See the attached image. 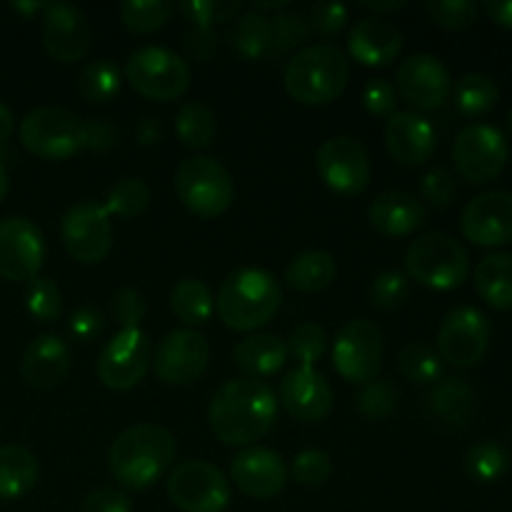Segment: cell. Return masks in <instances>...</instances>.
Wrapping results in <instances>:
<instances>
[{
	"label": "cell",
	"mask_w": 512,
	"mask_h": 512,
	"mask_svg": "<svg viewBox=\"0 0 512 512\" xmlns=\"http://www.w3.org/2000/svg\"><path fill=\"white\" fill-rule=\"evenodd\" d=\"M278 420V398L265 380L235 378L220 385L208 408V423L225 445H253Z\"/></svg>",
	"instance_id": "obj_1"
},
{
	"label": "cell",
	"mask_w": 512,
	"mask_h": 512,
	"mask_svg": "<svg viewBox=\"0 0 512 512\" xmlns=\"http://www.w3.org/2000/svg\"><path fill=\"white\" fill-rule=\"evenodd\" d=\"M175 450L178 445L170 430L153 423L133 425L110 445V475L125 490H145L168 473L175 460Z\"/></svg>",
	"instance_id": "obj_2"
},
{
	"label": "cell",
	"mask_w": 512,
	"mask_h": 512,
	"mask_svg": "<svg viewBox=\"0 0 512 512\" xmlns=\"http://www.w3.org/2000/svg\"><path fill=\"white\" fill-rule=\"evenodd\" d=\"M280 303L283 290L275 275L260 268H243L223 280L215 298V310L225 328L253 333L275 318Z\"/></svg>",
	"instance_id": "obj_3"
},
{
	"label": "cell",
	"mask_w": 512,
	"mask_h": 512,
	"mask_svg": "<svg viewBox=\"0 0 512 512\" xmlns=\"http://www.w3.org/2000/svg\"><path fill=\"white\" fill-rule=\"evenodd\" d=\"M283 80L295 103L330 105L348 88L350 60L330 43L308 45L288 60Z\"/></svg>",
	"instance_id": "obj_4"
},
{
	"label": "cell",
	"mask_w": 512,
	"mask_h": 512,
	"mask_svg": "<svg viewBox=\"0 0 512 512\" xmlns=\"http://www.w3.org/2000/svg\"><path fill=\"white\" fill-rule=\"evenodd\" d=\"M173 188L180 203L205 220L228 213L235 200L233 175L220 160L208 155L183 160L175 170Z\"/></svg>",
	"instance_id": "obj_5"
},
{
	"label": "cell",
	"mask_w": 512,
	"mask_h": 512,
	"mask_svg": "<svg viewBox=\"0 0 512 512\" xmlns=\"http://www.w3.org/2000/svg\"><path fill=\"white\" fill-rule=\"evenodd\" d=\"M408 278L433 290H455L468 280L470 258L463 245L448 233H425L405 250Z\"/></svg>",
	"instance_id": "obj_6"
},
{
	"label": "cell",
	"mask_w": 512,
	"mask_h": 512,
	"mask_svg": "<svg viewBox=\"0 0 512 512\" xmlns=\"http://www.w3.org/2000/svg\"><path fill=\"white\" fill-rule=\"evenodd\" d=\"M18 135L30 155L60 163L85 148V120L68 108L40 105L25 113Z\"/></svg>",
	"instance_id": "obj_7"
},
{
	"label": "cell",
	"mask_w": 512,
	"mask_h": 512,
	"mask_svg": "<svg viewBox=\"0 0 512 512\" xmlns=\"http://www.w3.org/2000/svg\"><path fill=\"white\" fill-rule=\"evenodd\" d=\"M125 78L133 85L135 93L148 100H175L183 98L190 88V65L183 55L168 48H140L130 53L125 63Z\"/></svg>",
	"instance_id": "obj_8"
},
{
	"label": "cell",
	"mask_w": 512,
	"mask_h": 512,
	"mask_svg": "<svg viewBox=\"0 0 512 512\" xmlns=\"http://www.w3.org/2000/svg\"><path fill=\"white\" fill-rule=\"evenodd\" d=\"M150 368H153V345L148 335L140 328H125L100 350L95 373L108 390L128 393L143 383Z\"/></svg>",
	"instance_id": "obj_9"
},
{
	"label": "cell",
	"mask_w": 512,
	"mask_h": 512,
	"mask_svg": "<svg viewBox=\"0 0 512 512\" xmlns=\"http://www.w3.org/2000/svg\"><path fill=\"white\" fill-rule=\"evenodd\" d=\"M508 140L495 125L473 123L458 133L453 143V163L460 178L470 185H485L500 178L508 165Z\"/></svg>",
	"instance_id": "obj_10"
},
{
	"label": "cell",
	"mask_w": 512,
	"mask_h": 512,
	"mask_svg": "<svg viewBox=\"0 0 512 512\" xmlns=\"http://www.w3.org/2000/svg\"><path fill=\"white\" fill-rule=\"evenodd\" d=\"M385 340L378 325L368 318L350 320L340 328L333 345V368L353 385H368L383 368Z\"/></svg>",
	"instance_id": "obj_11"
},
{
	"label": "cell",
	"mask_w": 512,
	"mask_h": 512,
	"mask_svg": "<svg viewBox=\"0 0 512 512\" xmlns=\"http://www.w3.org/2000/svg\"><path fill=\"white\" fill-rule=\"evenodd\" d=\"M168 498L183 512H223L230 503V480L205 460H185L168 475Z\"/></svg>",
	"instance_id": "obj_12"
},
{
	"label": "cell",
	"mask_w": 512,
	"mask_h": 512,
	"mask_svg": "<svg viewBox=\"0 0 512 512\" xmlns=\"http://www.w3.org/2000/svg\"><path fill=\"white\" fill-rule=\"evenodd\" d=\"M60 238L70 258L78 263H103L113 248V223L108 210L93 200L70 205L60 220Z\"/></svg>",
	"instance_id": "obj_13"
},
{
	"label": "cell",
	"mask_w": 512,
	"mask_h": 512,
	"mask_svg": "<svg viewBox=\"0 0 512 512\" xmlns=\"http://www.w3.org/2000/svg\"><path fill=\"white\" fill-rule=\"evenodd\" d=\"M490 320L473 305L453 308L438 330V355L455 368H475L490 348Z\"/></svg>",
	"instance_id": "obj_14"
},
{
	"label": "cell",
	"mask_w": 512,
	"mask_h": 512,
	"mask_svg": "<svg viewBox=\"0 0 512 512\" xmlns=\"http://www.w3.org/2000/svg\"><path fill=\"white\" fill-rule=\"evenodd\" d=\"M315 168L320 180L338 195H360L370 185V158L363 143L335 135L318 148Z\"/></svg>",
	"instance_id": "obj_15"
},
{
	"label": "cell",
	"mask_w": 512,
	"mask_h": 512,
	"mask_svg": "<svg viewBox=\"0 0 512 512\" xmlns=\"http://www.w3.org/2000/svg\"><path fill=\"white\" fill-rule=\"evenodd\" d=\"M210 345L198 330H173L158 343L153 353V368L160 383L190 385L208 370Z\"/></svg>",
	"instance_id": "obj_16"
},
{
	"label": "cell",
	"mask_w": 512,
	"mask_h": 512,
	"mask_svg": "<svg viewBox=\"0 0 512 512\" xmlns=\"http://www.w3.org/2000/svg\"><path fill=\"white\" fill-rule=\"evenodd\" d=\"M93 43V28L83 10L73 3H45L43 10V48L58 63H78L88 55Z\"/></svg>",
	"instance_id": "obj_17"
},
{
	"label": "cell",
	"mask_w": 512,
	"mask_h": 512,
	"mask_svg": "<svg viewBox=\"0 0 512 512\" xmlns=\"http://www.w3.org/2000/svg\"><path fill=\"white\" fill-rule=\"evenodd\" d=\"M395 90L405 103L418 110H438L450 98V73L443 60L430 53H415L400 63L395 73Z\"/></svg>",
	"instance_id": "obj_18"
},
{
	"label": "cell",
	"mask_w": 512,
	"mask_h": 512,
	"mask_svg": "<svg viewBox=\"0 0 512 512\" xmlns=\"http://www.w3.org/2000/svg\"><path fill=\"white\" fill-rule=\"evenodd\" d=\"M45 260L43 233L28 218L0 220V278L33 280Z\"/></svg>",
	"instance_id": "obj_19"
},
{
	"label": "cell",
	"mask_w": 512,
	"mask_h": 512,
	"mask_svg": "<svg viewBox=\"0 0 512 512\" xmlns=\"http://www.w3.org/2000/svg\"><path fill=\"white\" fill-rule=\"evenodd\" d=\"M463 235L478 248H498L512 240V193L485 190L475 195L460 218Z\"/></svg>",
	"instance_id": "obj_20"
},
{
	"label": "cell",
	"mask_w": 512,
	"mask_h": 512,
	"mask_svg": "<svg viewBox=\"0 0 512 512\" xmlns=\"http://www.w3.org/2000/svg\"><path fill=\"white\" fill-rule=\"evenodd\" d=\"M230 478H233L235 488L248 498L268 500L283 493L285 483H288V468L275 450L250 445L233 458Z\"/></svg>",
	"instance_id": "obj_21"
},
{
	"label": "cell",
	"mask_w": 512,
	"mask_h": 512,
	"mask_svg": "<svg viewBox=\"0 0 512 512\" xmlns=\"http://www.w3.org/2000/svg\"><path fill=\"white\" fill-rule=\"evenodd\" d=\"M278 400L300 423H320L333 410V388L323 373L300 365L280 380Z\"/></svg>",
	"instance_id": "obj_22"
},
{
	"label": "cell",
	"mask_w": 512,
	"mask_h": 512,
	"mask_svg": "<svg viewBox=\"0 0 512 512\" xmlns=\"http://www.w3.org/2000/svg\"><path fill=\"white\" fill-rule=\"evenodd\" d=\"M435 128L415 110H395L385 123V148L400 165L418 168L435 153Z\"/></svg>",
	"instance_id": "obj_23"
},
{
	"label": "cell",
	"mask_w": 512,
	"mask_h": 512,
	"mask_svg": "<svg viewBox=\"0 0 512 512\" xmlns=\"http://www.w3.org/2000/svg\"><path fill=\"white\" fill-rule=\"evenodd\" d=\"M20 373H23L25 383L35 390L58 388L70 373L68 343L53 333L38 335V338L25 348Z\"/></svg>",
	"instance_id": "obj_24"
},
{
	"label": "cell",
	"mask_w": 512,
	"mask_h": 512,
	"mask_svg": "<svg viewBox=\"0 0 512 512\" xmlns=\"http://www.w3.org/2000/svg\"><path fill=\"white\" fill-rule=\"evenodd\" d=\"M348 50L358 63L363 65H388L403 50V33L390 20L370 15V18L358 20L348 33Z\"/></svg>",
	"instance_id": "obj_25"
},
{
	"label": "cell",
	"mask_w": 512,
	"mask_h": 512,
	"mask_svg": "<svg viewBox=\"0 0 512 512\" xmlns=\"http://www.w3.org/2000/svg\"><path fill=\"white\" fill-rule=\"evenodd\" d=\"M368 220L385 238H408L415 230L423 228L428 220V210L420 200H415V195L403 193V190H388L370 203Z\"/></svg>",
	"instance_id": "obj_26"
},
{
	"label": "cell",
	"mask_w": 512,
	"mask_h": 512,
	"mask_svg": "<svg viewBox=\"0 0 512 512\" xmlns=\"http://www.w3.org/2000/svg\"><path fill=\"white\" fill-rule=\"evenodd\" d=\"M288 343L278 335L255 333L240 340L233 348V360L245 378H270L288 363Z\"/></svg>",
	"instance_id": "obj_27"
},
{
	"label": "cell",
	"mask_w": 512,
	"mask_h": 512,
	"mask_svg": "<svg viewBox=\"0 0 512 512\" xmlns=\"http://www.w3.org/2000/svg\"><path fill=\"white\" fill-rule=\"evenodd\" d=\"M428 408L450 428H465L475 415V390L463 378H443L430 390Z\"/></svg>",
	"instance_id": "obj_28"
},
{
	"label": "cell",
	"mask_w": 512,
	"mask_h": 512,
	"mask_svg": "<svg viewBox=\"0 0 512 512\" xmlns=\"http://www.w3.org/2000/svg\"><path fill=\"white\" fill-rule=\"evenodd\" d=\"M338 278V265L328 250H305L285 268V283L298 293H320Z\"/></svg>",
	"instance_id": "obj_29"
},
{
	"label": "cell",
	"mask_w": 512,
	"mask_h": 512,
	"mask_svg": "<svg viewBox=\"0 0 512 512\" xmlns=\"http://www.w3.org/2000/svg\"><path fill=\"white\" fill-rule=\"evenodd\" d=\"M475 290L495 310H512V255H485L475 268Z\"/></svg>",
	"instance_id": "obj_30"
},
{
	"label": "cell",
	"mask_w": 512,
	"mask_h": 512,
	"mask_svg": "<svg viewBox=\"0 0 512 512\" xmlns=\"http://www.w3.org/2000/svg\"><path fill=\"white\" fill-rule=\"evenodd\" d=\"M38 480V460L23 445H0V500H18Z\"/></svg>",
	"instance_id": "obj_31"
},
{
	"label": "cell",
	"mask_w": 512,
	"mask_h": 512,
	"mask_svg": "<svg viewBox=\"0 0 512 512\" xmlns=\"http://www.w3.org/2000/svg\"><path fill=\"white\" fill-rule=\"evenodd\" d=\"M228 40L233 45V50H238L243 58H270L273 55V23H270V15L255 13V10L238 15Z\"/></svg>",
	"instance_id": "obj_32"
},
{
	"label": "cell",
	"mask_w": 512,
	"mask_h": 512,
	"mask_svg": "<svg viewBox=\"0 0 512 512\" xmlns=\"http://www.w3.org/2000/svg\"><path fill=\"white\" fill-rule=\"evenodd\" d=\"M170 308H173L175 318H178L180 323L195 328V325L208 323L210 315H213L215 310V298L203 280L185 278L173 288Z\"/></svg>",
	"instance_id": "obj_33"
},
{
	"label": "cell",
	"mask_w": 512,
	"mask_h": 512,
	"mask_svg": "<svg viewBox=\"0 0 512 512\" xmlns=\"http://www.w3.org/2000/svg\"><path fill=\"white\" fill-rule=\"evenodd\" d=\"M175 133L185 148L205 150L213 145L215 133H218V118L205 103L190 100L175 115Z\"/></svg>",
	"instance_id": "obj_34"
},
{
	"label": "cell",
	"mask_w": 512,
	"mask_h": 512,
	"mask_svg": "<svg viewBox=\"0 0 512 512\" xmlns=\"http://www.w3.org/2000/svg\"><path fill=\"white\" fill-rule=\"evenodd\" d=\"M120 83H123V75L120 68L110 58H98L90 60L78 75V93L85 103L103 105L110 103L115 95L120 93Z\"/></svg>",
	"instance_id": "obj_35"
},
{
	"label": "cell",
	"mask_w": 512,
	"mask_h": 512,
	"mask_svg": "<svg viewBox=\"0 0 512 512\" xmlns=\"http://www.w3.org/2000/svg\"><path fill=\"white\" fill-rule=\"evenodd\" d=\"M500 90L495 80L485 73H468L455 85V105L468 118L490 113L498 105Z\"/></svg>",
	"instance_id": "obj_36"
},
{
	"label": "cell",
	"mask_w": 512,
	"mask_h": 512,
	"mask_svg": "<svg viewBox=\"0 0 512 512\" xmlns=\"http://www.w3.org/2000/svg\"><path fill=\"white\" fill-rule=\"evenodd\" d=\"M175 5L168 0H125L120 5V23L133 35H150L165 28L173 18Z\"/></svg>",
	"instance_id": "obj_37"
},
{
	"label": "cell",
	"mask_w": 512,
	"mask_h": 512,
	"mask_svg": "<svg viewBox=\"0 0 512 512\" xmlns=\"http://www.w3.org/2000/svg\"><path fill=\"white\" fill-rule=\"evenodd\" d=\"M510 468V453L495 440H480L465 453V473L475 483H498Z\"/></svg>",
	"instance_id": "obj_38"
},
{
	"label": "cell",
	"mask_w": 512,
	"mask_h": 512,
	"mask_svg": "<svg viewBox=\"0 0 512 512\" xmlns=\"http://www.w3.org/2000/svg\"><path fill=\"white\" fill-rule=\"evenodd\" d=\"M395 363H398L400 375L410 383L428 385L443 375V358L425 343H405L398 350Z\"/></svg>",
	"instance_id": "obj_39"
},
{
	"label": "cell",
	"mask_w": 512,
	"mask_h": 512,
	"mask_svg": "<svg viewBox=\"0 0 512 512\" xmlns=\"http://www.w3.org/2000/svg\"><path fill=\"white\" fill-rule=\"evenodd\" d=\"M153 193H150L148 185L140 178H120L118 183L110 185L108 198H105L103 208L108 210V215H118L123 220H133L138 215H143L148 210Z\"/></svg>",
	"instance_id": "obj_40"
},
{
	"label": "cell",
	"mask_w": 512,
	"mask_h": 512,
	"mask_svg": "<svg viewBox=\"0 0 512 512\" xmlns=\"http://www.w3.org/2000/svg\"><path fill=\"white\" fill-rule=\"evenodd\" d=\"M25 308L40 323H53L63 313V295L60 288L55 285V280L43 278V275H35L33 280H28V288H25Z\"/></svg>",
	"instance_id": "obj_41"
},
{
	"label": "cell",
	"mask_w": 512,
	"mask_h": 512,
	"mask_svg": "<svg viewBox=\"0 0 512 512\" xmlns=\"http://www.w3.org/2000/svg\"><path fill=\"white\" fill-rule=\"evenodd\" d=\"M328 350V335L318 323H300L288 338V353L300 360L303 368H313Z\"/></svg>",
	"instance_id": "obj_42"
},
{
	"label": "cell",
	"mask_w": 512,
	"mask_h": 512,
	"mask_svg": "<svg viewBox=\"0 0 512 512\" xmlns=\"http://www.w3.org/2000/svg\"><path fill=\"white\" fill-rule=\"evenodd\" d=\"M270 23H273V55L288 53L295 45L305 43L310 38L308 15L298 13V10L275 13Z\"/></svg>",
	"instance_id": "obj_43"
},
{
	"label": "cell",
	"mask_w": 512,
	"mask_h": 512,
	"mask_svg": "<svg viewBox=\"0 0 512 512\" xmlns=\"http://www.w3.org/2000/svg\"><path fill=\"white\" fill-rule=\"evenodd\" d=\"M180 13L190 25L198 28H213L218 23H228L240 13L238 0H185L180 3Z\"/></svg>",
	"instance_id": "obj_44"
},
{
	"label": "cell",
	"mask_w": 512,
	"mask_h": 512,
	"mask_svg": "<svg viewBox=\"0 0 512 512\" xmlns=\"http://www.w3.org/2000/svg\"><path fill=\"white\" fill-rule=\"evenodd\" d=\"M430 20L445 30H465L478 20V3L473 0H430L425 5Z\"/></svg>",
	"instance_id": "obj_45"
},
{
	"label": "cell",
	"mask_w": 512,
	"mask_h": 512,
	"mask_svg": "<svg viewBox=\"0 0 512 512\" xmlns=\"http://www.w3.org/2000/svg\"><path fill=\"white\" fill-rule=\"evenodd\" d=\"M333 475V460L325 450L305 448L293 460V478L303 488H320Z\"/></svg>",
	"instance_id": "obj_46"
},
{
	"label": "cell",
	"mask_w": 512,
	"mask_h": 512,
	"mask_svg": "<svg viewBox=\"0 0 512 512\" xmlns=\"http://www.w3.org/2000/svg\"><path fill=\"white\" fill-rule=\"evenodd\" d=\"M398 408V393L388 380H373L363 385L358 395V410L368 420H385Z\"/></svg>",
	"instance_id": "obj_47"
},
{
	"label": "cell",
	"mask_w": 512,
	"mask_h": 512,
	"mask_svg": "<svg viewBox=\"0 0 512 512\" xmlns=\"http://www.w3.org/2000/svg\"><path fill=\"white\" fill-rule=\"evenodd\" d=\"M410 278L398 270H385L370 285V300L380 310H395L408 300Z\"/></svg>",
	"instance_id": "obj_48"
},
{
	"label": "cell",
	"mask_w": 512,
	"mask_h": 512,
	"mask_svg": "<svg viewBox=\"0 0 512 512\" xmlns=\"http://www.w3.org/2000/svg\"><path fill=\"white\" fill-rule=\"evenodd\" d=\"M110 313H113L115 323L125 328H138L140 320L148 313V300L143 293L135 288H118L110 295Z\"/></svg>",
	"instance_id": "obj_49"
},
{
	"label": "cell",
	"mask_w": 512,
	"mask_h": 512,
	"mask_svg": "<svg viewBox=\"0 0 512 512\" xmlns=\"http://www.w3.org/2000/svg\"><path fill=\"white\" fill-rule=\"evenodd\" d=\"M350 20V10L340 3H315L308 13L310 33H318L323 38H335L343 33Z\"/></svg>",
	"instance_id": "obj_50"
},
{
	"label": "cell",
	"mask_w": 512,
	"mask_h": 512,
	"mask_svg": "<svg viewBox=\"0 0 512 512\" xmlns=\"http://www.w3.org/2000/svg\"><path fill=\"white\" fill-rule=\"evenodd\" d=\"M420 190H423V198L433 208H448L455 195H458V183H455V175L448 168H433L425 173Z\"/></svg>",
	"instance_id": "obj_51"
},
{
	"label": "cell",
	"mask_w": 512,
	"mask_h": 512,
	"mask_svg": "<svg viewBox=\"0 0 512 512\" xmlns=\"http://www.w3.org/2000/svg\"><path fill=\"white\" fill-rule=\"evenodd\" d=\"M360 98H363L365 110L370 115H375V118H390L395 113V105H398V90L385 78H373L365 83Z\"/></svg>",
	"instance_id": "obj_52"
},
{
	"label": "cell",
	"mask_w": 512,
	"mask_h": 512,
	"mask_svg": "<svg viewBox=\"0 0 512 512\" xmlns=\"http://www.w3.org/2000/svg\"><path fill=\"white\" fill-rule=\"evenodd\" d=\"M105 328V315L103 310L95 308V305H83V308L75 310L68 320V330L78 343H90L93 338H98Z\"/></svg>",
	"instance_id": "obj_53"
},
{
	"label": "cell",
	"mask_w": 512,
	"mask_h": 512,
	"mask_svg": "<svg viewBox=\"0 0 512 512\" xmlns=\"http://www.w3.org/2000/svg\"><path fill=\"white\" fill-rule=\"evenodd\" d=\"M80 512H133V503L123 490L100 488L83 500Z\"/></svg>",
	"instance_id": "obj_54"
},
{
	"label": "cell",
	"mask_w": 512,
	"mask_h": 512,
	"mask_svg": "<svg viewBox=\"0 0 512 512\" xmlns=\"http://www.w3.org/2000/svg\"><path fill=\"white\" fill-rule=\"evenodd\" d=\"M118 145V130L108 118L85 120V148L95 153H108Z\"/></svg>",
	"instance_id": "obj_55"
},
{
	"label": "cell",
	"mask_w": 512,
	"mask_h": 512,
	"mask_svg": "<svg viewBox=\"0 0 512 512\" xmlns=\"http://www.w3.org/2000/svg\"><path fill=\"white\" fill-rule=\"evenodd\" d=\"M183 43L190 58L198 60V63H205V60H210L215 55V50H218L220 45V38L213 28H198V25H193V28L185 33Z\"/></svg>",
	"instance_id": "obj_56"
},
{
	"label": "cell",
	"mask_w": 512,
	"mask_h": 512,
	"mask_svg": "<svg viewBox=\"0 0 512 512\" xmlns=\"http://www.w3.org/2000/svg\"><path fill=\"white\" fill-rule=\"evenodd\" d=\"M163 135H165V128H163V120H160L158 115H145V118L135 125V140H138V145H143V148H153V145H158L160 140H163Z\"/></svg>",
	"instance_id": "obj_57"
},
{
	"label": "cell",
	"mask_w": 512,
	"mask_h": 512,
	"mask_svg": "<svg viewBox=\"0 0 512 512\" xmlns=\"http://www.w3.org/2000/svg\"><path fill=\"white\" fill-rule=\"evenodd\" d=\"M485 13L498 25L512 28V0H488L485 3Z\"/></svg>",
	"instance_id": "obj_58"
},
{
	"label": "cell",
	"mask_w": 512,
	"mask_h": 512,
	"mask_svg": "<svg viewBox=\"0 0 512 512\" xmlns=\"http://www.w3.org/2000/svg\"><path fill=\"white\" fill-rule=\"evenodd\" d=\"M13 128H15L13 113H10L8 105L0 103V148H3V145H8L10 135H13Z\"/></svg>",
	"instance_id": "obj_59"
},
{
	"label": "cell",
	"mask_w": 512,
	"mask_h": 512,
	"mask_svg": "<svg viewBox=\"0 0 512 512\" xmlns=\"http://www.w3.org/2000/svg\"><path fill=\"white\" fill-rule=\"evenodd\" d=\"M360 8L373 10V13L378 15V13H395V10H403L408 8V3H405V0H390V3H360Z\"/></svg>",
	"instance_id": "obj_60"
},
{
	"label": "cell",
	"mask_w": 512,
	"mask_h": 512,
	"mask_svg": "<svg viewBox=\"0 0 512 512\" xmlns=\"http://www.w3.org/2000/svg\"><path fill=\"white\" fill-rule=\"evenodd\" d=\"M288 0H253V10L255 13H268V10H275V13H283L285 8H288Z\"/></svg>",
	"instance_id": "obj_61"
},
{
	"label": "cell",
	"mask_w": 512,
	"mask_h": 512,
	"mask_svg": "<svg viewBox=\"0 0 512 512\" xmlns=\"http://www.w3.org/2000/svg\"><path fill=\"white\" fill-rule=\"evenodd\" d=\"M10 8H13L15 13L35 15V13H43L45 3H38V0H30V3H10Z\"/></svg>",
	"instance_id": "obj_62"
},
{
	"label": "cell",
	"mask_w": 512,
	"mask_h": 512,
	"mask_svg": "<svg viewBox=\"0 0 512 512\" xmlns=\"http://www.w3.org/2000/svg\"><path fill=\"white\" fill-rule=\"evenodd\" d=\"M5 195H8V170H5L3 160H0V203L5 200Z\"/></svg>",
	"instance_id": "obj_63"
},
{
	"label": "cell",
	"mask_w": 512,
	"mask_h": 512,
	"mask_svg": "<svg viewBox=\"0 0 512 512\" xmlns=\"http://www.w3.org/2000/svg\"><path fill=\"white\" fill-rule=\"evenodd\" d=\"M508 125H510V133H512V110H510V115H508Z\"/></svg>",
	"instance_id": "obj_64"
}]
</instances>
